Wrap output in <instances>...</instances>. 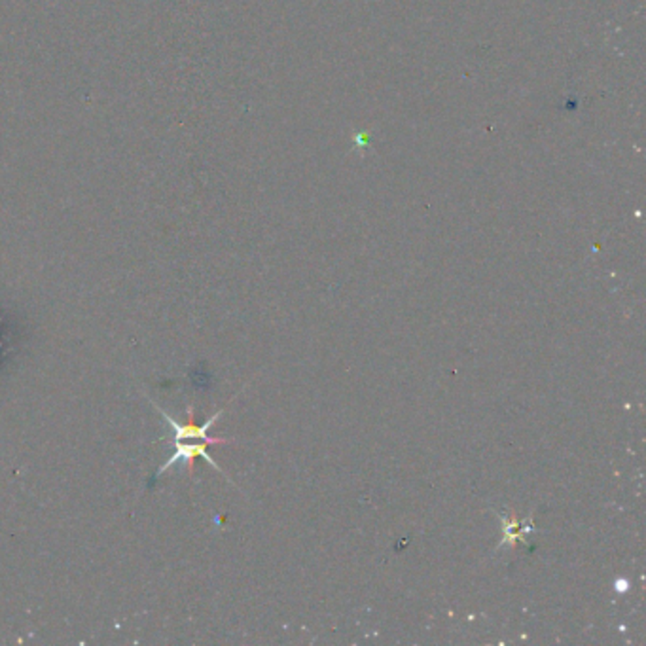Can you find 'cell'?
I'll return each instance as SVG.
<instances>
[{"instance_id":"2","label":"cell","mask_w":646,"mask_h":646,"mask_svg":"<svg viewBox=\"0 0 646 646\" xmlns=\"http://www.w3.org/2000/svg\"><path fill=\"white\" fill-rule=\"evenodd\" d=\"M502 523H504V538H502V542H500L499 546L510 544V546L514 548L515 542H523V536H525V533L533 529L531 522H529V525H525V522H517L514 515H510V517H502Z\"/></svg>"},{"instance_id":"1","label":"cell","mask_w":646,"mask_h":646,"mask_svg":"<svg viewBox=\"0 0 646 646\" xmlns=\"http://www.w3.org/2000/svg\"><path fill=\"white\" fill-rule=\"evenodd\" d=\"M160 413L163 415V421L167 423V426L173 428V438H175V453L173 457H169L165 464L160 466L158 470V474L155 476H162L163 472H167L173 466H176V463H182L188 466V472H193V461L196 459H203L209 463V466H213L214 470H218L222 472V468L216 464L213 457L209 455V446H218V444H229L231 440H226V438H214V436H209V428L218 421V417L222 415V411H216L214 415L207 419L205 423H201L199 425L198 421L193 419V408H188V419L184 421V423H178L175 417H171L169 413L165 410H162L160 406H155Z\"/></svg>"}]
</instances>
